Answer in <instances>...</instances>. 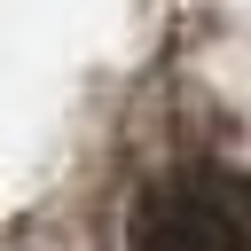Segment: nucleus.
Returning <instances> with one entry per match:
<instances>
[{
  "label": "nucleus",
  "instance_id": "nucleus-1",
  "mask_svg": "<svg viewBox=\"0 0 251 251\" xmlns=\"http://www.w3.org/2000/svg\"><path fill=\"white\" fill-rule=\"evenodd\" d=\"M126 251H251V180L227 165H173L141 188Z\"/></svg>",
  "mask_w": 251,
  "mask_h": 251
}]
</instances>
